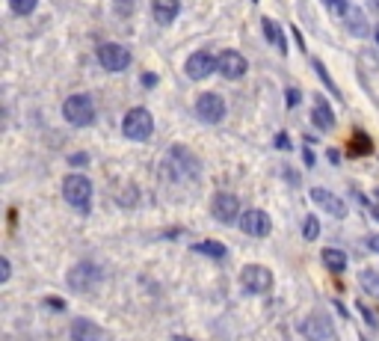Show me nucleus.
<instances>
[{
	"mask_svg": "<svg viewBox=\"0 0 379 341\" xmlns=\"http://www.w3.org/2000/svg\"><path fill=\"white\" fill-rule=\"evenodd\" d=\"M240 229L246 231L249 238H267L270 231H273V220H270L267 211L252 208L246 214H240Z\"/></svg>",
	"mask_w": 379,
	"mask_h": 341,
	"instance_id": "10",
	"label": "nucleus"
},
{
	"mask_svg": "<svg viewBox=\"0 0 379 341\" xmlns=\"http://www.w3.org/2000/svg\"><path fill=\"white\" fill-rule=\"evenodd\" d=\"M151 12H155L157 24H172L178 12H181V0H151Z\"/></svg>",
	"mask_w": 379,
	"mask_h": 341,
	"instance_id": "15",
	"label": "nucleus"
},
{
	"mask_svg": "<svg viewBox=\"0 0 379 341\" xmlns=\"http://www.w3.org/2000/svg\"><path fill=\"white\" fill-rule=\"evenodd\" d=\"M122 134L133 142H146L151 134H155V116H151L146 107H131L122 119Z\"/></svg>",
	"mask_w": 379,
	"mask_h": 341,
	"instance_id": "1",
	"label": "nucleus"
},
{
	"mask_svg": "<svg viewBox=\"0 0 379 341\" xmlns=\"http://www.w3.org/2000/svg\"><path fill=\"white\" fill-rule=\"evenodd\" d=\"M317 235H320V223H317V217H305V223H302V238H305V240H317Z\"/></svg>",
	"mask_w": 379,
	"mask_h": 341,
	"instance_id": "23",
	"label": "nucleus"
},
{
	"mask_svg": "<svg viewBox=\"0 0 379 341\" xmlns=\"http://www.w3.org/2000/svg\"><path fill=\"white\" fill-rule=\"evenodd\" d=\"M62 116H66V122L75 125V128H86V125L95 122V101L86 92H77V95L66 98Z\"/></svg>",
	"mask_w": 379,
	"mask_h": 341,
	"instance_id": "3",
	"label": "nucleus"
},
{
	"mask_svg": "<svg viewBox=\"0 0 379 341\" xmlns=\"http://www.w3.org/2000/svg\"><path fill=\"white\" fill-rule=\"evenodd\" d=\"M216 66H220V57H213L211 51H196V53H190V57H187L184 71H187L190 80H205Z\"/></svg>",
	"mask_w": 379,
	"mask_h": 341,
	"instance_id": "9",
	"label": "nucleus"
},
{
	"mask_svg": "<svg viewBox=\"0 0 379 341\" xmlns=\"http://www.w3.org/2000/svg\"><path fill=\"white\" fill-rule=\"evenodd\" d=\"M311 122L317 125L320 131H332V128H335V113H332L323 101H317V107L311 110Z\"/></svg>",
	"mask_w": 379,
	"mask_h": 341,
	"instance_id": "18",
	"label": "nucleus"
},
{
	"mask_svg": "<svg viewBox=\"0 0 379 341\" xmlns=\"http://www.w3.org/2000/svg\"><path fill=\"white\" fill-rule=\"evenodd\" d=\"M98 279H101V267L92 264V262H80V264H75V267L68 270V279H66V282H68L71 291L86 294V291L95 288Z\"/></svg>",
	"mask_w": 379,
	"mask_h": 341,
	"instance_id": "5",
	"label": "nucleus"
},
{
	"mask_svg": "<svg viewBox=\"0 0 379 341\" xmlns=\"http://www.w3.org/2000/svg\"><path fill=\"white\" fill-rule=\"evenodd\" d=\"M240 285L246 294H267L273 288V273L261 264H246L240 270Z\"/></svg>",
	"mask_w": 379,
	"mask_h": 341,
	"instance_id": "7",
	"label": "nucleus"
},
{
	"mask_svg": "<svg viewBox=\"0 0 379 341\" xmlns=\"http://www.w3.org/2000/svg\"><path fill=\"white\" fill-rule=\"evenodd\" d=\"M9 276H12V264L9 258H0V282H9Z\"/></svg>",
	"mask_w": 379,
	"mask_h": 341,
	"instance_id": "29",
	"label": "nucleus"
},
{
	"mask_svg": "<svg viewBox=\"0 0 379 341\" xmlns=\"http://www.w3.org/2000/svg\"><path fill=\"white\" fill-rule=\"evenodd\" d=\"M358 282H362V288L371 294L374 300H379V273L376 270H365L362 276H358Z\"/></svg>",
	"mask_w": 379,
	"mask_h": 341,
	"instance_id": "22",
	"label": "nucleus"
},
{
	"mask_svg": "<svg viewBox=\"0 0 379 341\" xmlns=\"http://www.w3.org/2000/svg\"><path fill=\"white\" fill-rule=\"evenodd\" d=\"M261 27H264V33H267V42H273L278 51L287 53V39H285V33L278 30V27L270 21V18H261Z\"/></svg>",
	"mask_w": 379,
	"mask_h": 341,
	"instance_id": "19",
	"label": "nucleus"
},
{
	"mask_svg": "<svg viewBox=\"0 0 379 341\" xmlns=\"http://www.w3.org/2000/svg\"><path fill=\"white\" fill-rule=\"evenodd\" d=\"M358 312H362V315H365V320H367V324H371V327H376V318H374V312H371V309L358 306Z\"/></svg>",
	"mask_w": 379,
	"mask_h": 341,
	"instance_id": "30",
	"label": "nucleus"
},
{
	"mask_svg": "<svg viewBox=\"0 0 379 341\" xmlns=\"http://www.w3.org/2000/svg\"><path fill=\"white\" fill-rule=\"evenodd\" d=\"M344 24H347V30H350V33H356V36H358V39H362V36H367V18H365V12H362L358 6H350V9H347Z\"/></svg>",
	"mask_w": 379,
	"mask_h": 341,
	"instance_id": "17",
	"label": "nucleus"
},
{
	"mask_svg": "<svg viewBox=\"0 0 379 341\" xmlns=\"http://www.w3.org/2000/svg\"><path fill=\"white\" fill-rule=\"evenodd\" d=\"M323 6H326L332 15H338V18H344V15H347V9H350L347 0H323Z\"/></svg>",
	"mask_w": 379,
	"mask_h": 341,
	"instance_id": "26",
	"label": "nucleus"
},
{
	"mask_svg": "<svg viewBox=\"0 0 379 341\" xmlns=\"http://www.w3.org/2000/svg\"><path fill=\"white\" fill-rule=\"evenodd\" d=\"M62 196L71 208L77 211H86L89 208V199H92V181L86 175H68L62 181Z\"/></svg>",
	"mask_w": 379,
	"mask_h": 341,
	"instance_id": "4",
	"label": "nucleus"
},
{
	"mask_svg": "<svg viewBox=\"0 0 379 341\" xmlns=\"http://www.w3.org/2000/svg\"><path fill=\"white\" fill-rule=\"evenodd\" d=\"M246 68H249V62H246V57H243L240 51H222L220 53V66H216V71H220L222 77H228V80H237V77H243L246 75Z\"/></svg>",
	"mask_w": 379,
	"mask_h": 341,
	"instance_id": "12",
	"label": "nucleus"
},
{
	"mask_svg": "<svg viewBox=\"0 0 379 341\" xmlns=\"http://www.w3.org/2000/svg\"><path fill=\"white\" fill-rule=\"evenodd\" d=\"M276 146H278V149H291V140H287L285 134H278V137H276Z\"/></svg>",
	"mask_w": 379,
	"mask_h": 341,
	"instance_id": "31",
	"label": "nucleus"
},
{
	"mask_svg": "<svg viewBox=\"0 0 379 341\" xmlns=\"http://www.w3.org/2000/svg\"><path fill=\"white\" fill-rule=\"evenodd\" d=\"M71 341H101V327L86 318H77L71 324Z\"/></svg>",
	"mask_w": 379,
	"mask_h": 341,
	"instance_id": "16",
	"label": "nucleus"
},
{
	"mask_svg": "<svg viewBox=\"0 0 379 341\" xmlns=\"http://www.w3.org/2000/svg\"><path fill=\"white\" fill-rule=\"evenodd\" d=\"M142 84H148V86H155V84H157V75H146V77H142Z\"/></svg>",
	"mask_w": 379,
	"mask_h": 341,
	"instance_id": "34",
	"label": "nucleus"
},
{
	"mask_svg": "<svg viewBox=\"0 0 379 341\" xmlns=\"http://www.w3.org/2000/svg\"><path fill=\"white\" fill-rule=\"evenodd\" d=\"M113 6H116V12H119L122 18L133 15V0H113Z\"/></svg>",
	"mask_w": 379,
	"mask_h": 341,
	"instance_id": "27",
	"label": "nucleus"
},
{
	"mask_svg": "<svg viewBox=\"0 0 379 341\" xmlns=\"http://www.w3.org/2000/svg\"><path fill=\"white\" fill-rule=\"evenodd\" d=\"M376 45H379V30H376Z\"/></svg>",
	"mask_w": 379,
	"mask_h": 341,
	"instance_id": "35",
	"label": "nucleus"
},
{
	"mask_svg": "<svg viewBox=\"0 0 379 341\" xmlns=\"http://www.w3.org/2000/svg\"><path fill=\"white\" fill-rule=\"evenodd\" d=\"M367 247L374 249V253H379V235H374V238H367Z\"/></svg>",
	"mask_w": 379,
	"mask_h": 341,
	"instance_id": "32",
	"label": "nucleus"
},
{
	"mask_svg": "<svg viewBox=\"0 0 379 341\" xmlns=\"http://www.w3.org/2000/svg\"><path fill=\"white\" fill-rule=\"evenodd\" d=\"M98 62L107 71H125L131 66V51L119 42H104L98 45Z\"/></svg>",
	"mask_w": 379,
	"mask_h": 341,
	"instance_id": "6",
	"label": "nucleus"
},
{
	"mask_svg": "<svg viewBox=\"0 0 379 341\" xmlns=\"http://www.w3.org/2000/svg\"><path fill=\"white\" fill-rule=\"evenodd\" d=\"M36 3H39V0H9V9H12L15 15H30Z\"/></svg>",
	"mask_w": 379,
	"mask_h": 341,
	"instance_id": "24",
	"label": "nucleus"
},
{
	"mask_svg": "<svg viewBox=\"0 0 379 341\" xmlns=\"http://www.w3.org/2000/svg\"><path fill=\"white\" fill-rule=\"evenodd\" d=\"M198 173H202V164H198V157L187 146L169 149V175L175 181H190V178H198Z\"/></svg>",
	"mask_w": 379,
	"mask_h": 341,
	"instance_id": "2",
	"label": "nucleus"
},
{
	"mask_svg": "<svg viewBox=\"0 0 379 341\" xmlns=\"http://www.w3.org/2000/svg\"><path fill=\"white\" fill-rule=\"evenodd\" d=\"M193 253H202L207 258H225V255H228V249H225L220 240H202V244L193 247Z\"/></svg>",
	"mask_w": 379,
	"mask_h": 341,
	"instance_id": "21",
	"label": "nucleus"
},
{
	"mask_svg": "<svg viewBox=\"0 0 379 341\" xmlns=\"http://www.w3.org/2000/svg\"><path fill=\"white\" fill-rule=\"evenodd\" d=\"M374 3H376V6H379V0H374Z\"/></svg>",
	"mask_w": 379,
	"mask_h": 341,
	"instance_id": "36",
	"label": "nucleus"
},
{
	"mask_svg": "<svg viewBox=\"0 0 379 341\" xmlns=\"http://www.w3.org/2000/svg\"><path fill=\"white\" fill-rule=\"evenodd\" d=\"M68 164L71 166H86L89 164V155H86V151H75V155L68 157Z\"/></svg>",
	"mask_w": 379,
	"mask_h": 341,
	"instance_id": "28",
	"label": "nucleus"
},
{
	"mask_svg": "<svg viewBox=\"0 0 379 341\" xmlns=\"http://www.w3.org/2000/svg\"><path fill=\"white\" fill-rule=\"evenodd\" d=\"M196 116L205 125H216L225 116V98L220 92H202L196 98Z\"/></svg>",
	"mask_w": 379,
	"mask_h": 341,
	"instance_id": "8",
	"label": "nucleus"
},
{
	"mask_svg": "<svg viewBox=\"0 0 379 341\" xmlns=\"http://www.w3.org/2000/svg\"><path fill=\"white\" fill-rule=\"evenodd\" d=\"M311 66H314V71H317V75H320V80H323V84H326V86L332 89V95H335V98H341V92H338V86H335V84H332V77L326 75V68H323V62H320V60H311Z\"/></svg>",
	"mask_w": 379,
	"mask_h": 341,
	"instance_id": "25",
	"label": "nucleus"
},
{
	"mask_svg": "<svg viewBox=\"0 0 379 341\" xmlns=\"http://www.w3.org/2000/svg\"><path fill=\"white\" fill-rule=\"evenodd\" d=\"M300 333L309 341H329L332 338V320L326 315H320V312H314V315H309L302 320Z\"/></svg>",
	"mask_w": 379,
	"mask_h": 341,
	"instance_id": "13",
	"label": "nucleus"
},
{
	"mask_svg": "<svg viewBox=\"0 0 379 341\" xmlns=\"http://www.w3.org/2000/svg\"><path fill=\"white\" fill-rule=\"evenodd\" d=\"M311 202L314 205H320L326 214H332V217H338V220H344L347 217V205L341 196L335 193H329L326 187H311Z\"/></svg>",
	"mask_w": 379,
	"mask_h": 341,
	"instance_id": "14",
	"label": "nucleus"
},
{
	"mask_svg": "<svg viewBox=\"0 0 379 341\" xmlns=\"http://www.w3.org/2000/svg\"><path fill=\"white\" fill-rule=\"evenodd\" d=\"M211 214L220 223H234L240 214V199L234 193H216L211 199Z\"/></svg>",
	"mask_w": 379,
	"mask_h": 341,
	"instance_id": "11",
	"label": "nucleus"
},
{
	"mask_svg": "<svg viewBox=\"0 0 379 341\" xmlns=\"http://www.w3.org/2000/svg\"><path fill=\"white\" fill-rule=\"evenodd\" d=\"M323 262H326L329 270H335V273H344L347 270V255L341 253V249H323Z\"/></svg>",
	"mask_w": 379,
	"mask_h": 341,
	"instance_id": "20",
	"label": "nucleus"
},
{
	"mask_svg": "<svg viewBox=\"0 0 379 341\" xmlns=\"http://www.w3.org/2000/svg\"><path fill=\"white\" fill-rule=\"evenodd\" d=\"M300 101V92H296V89H291V92H287V104H296Z\"/></svg>",
	"mask_w": 379,
	"mask_h": 341,
	"instance_id": "33",
	"label": "nucleus"
}]
</instances>
